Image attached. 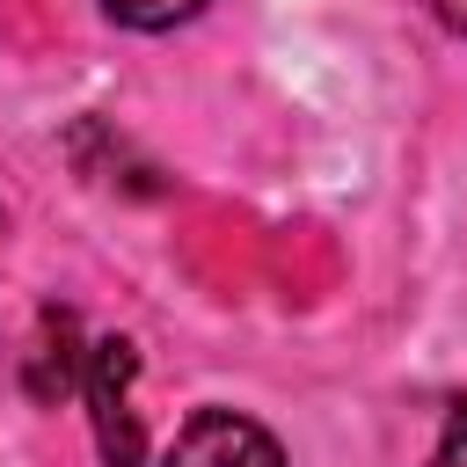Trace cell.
Wrapping results in <instances>:
<instances>
[{"mask_svg": "<svg viewBox=\"0 0 467 467\" xmlns=\"http://www.w3.org/2000/svg\"><path fill=\"white\" fill-rule=\"evenodd\" d=\"M131 379H139V350H131L124 336L88 343L80 394H88V416H95L102 467H139V460H146V431H139V409H131Z\"/></svg>", "mask_w": 467, "mask_h": 467, "instance_id": "6da1fadb", "label": "cell"}, {"mask_svg": "<svg viewBox=\"0 0 467 467\" xmlns=\"http://www.w3.org/2000/svg\"><path fill=\"white\" fill-rule=\"evenodd\" d=\"M438 7H445V15H452V22L467 29V0H438Z\"/></svg>", "mask_w": 467, "mask_h": 467, "instance_id": "8992f818", "label": "cell"}, {"mask_svg": "<svg viewBox=\"0 0 467 467\" xmlns=\"http://www.w3.org/2000/svg\"><path fill=\"white\" fill-rule=\"evenodd\" d=\"M161 467H285V445L241 409H197Z\"/></svg>", "mask_w": 467, "mask_h": 467, "instance_id": "7a4b0ae2", "label": "cell"}, {"mask_svg": "<svg viewBox=\"0 0 467 467\" xmlns=\"http://www.w3.org/2000/svg\"><path fill=\"white\" fill-rule=\"evenodd\" d=\"M80 372H88V343H80V321L66 314V306H44L36 314V336H29V358H22V387H29V401H66L73 387H80Z\"/></svg>", "mask_w": 467, "mask_h": 467, "instance_id": "3957f363", "label": "cell"}, {"mask_svg": "<svg viewBox=\"0 0 467 467\" xmlns=\"http://www.w3.org/2000/svg\"><path fill=\"white\" fill-rule=\"evenodd\" d=\"M431 467H467V401H452V409H445V431H438Z\"/></svg>", "mask_w": 467, "mask_h": 467, "instance_id": "5b68a950", "label": "cell"}, {"mask_svg": "<svg viewBox=\"0 0 467 467\" xmlns=\"http://www.w3.org/2000/svg\"><path fill=\"white\" fill-rule=\"evenodd\" d=\"M204 7L212 0H102V15L124 22V29H175V22L204 15Z\"/></svg>", "mask_w": 467, "mask_h": 467, "instance_id": "277c9868", "label": "cell"}]
</instances>
